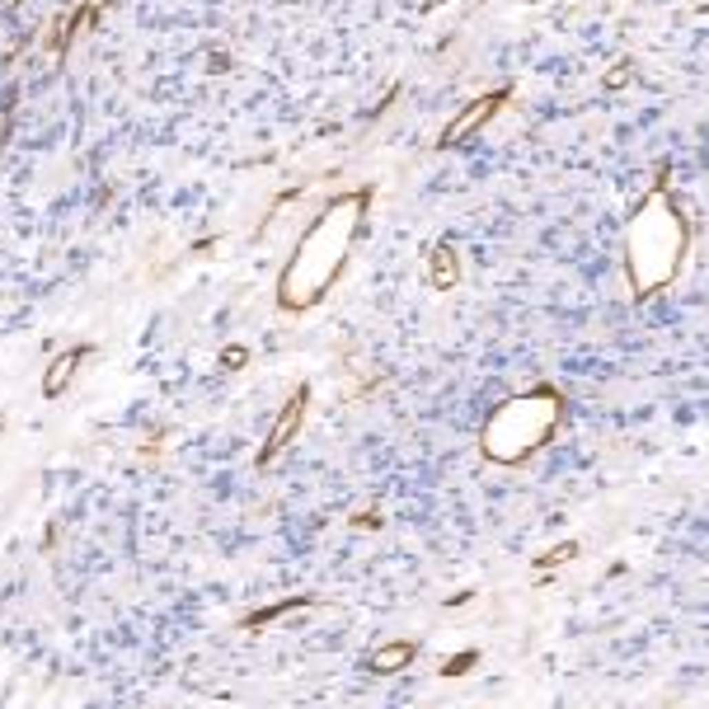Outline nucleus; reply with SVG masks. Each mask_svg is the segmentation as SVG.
<instances>
[{"instance_id":"1","label":"nucleus","mask_w":709,"mask_h":709,"mask_svg":"<svg viewBox=\"0 0 709 709\" xmlns=\"http://www.w3.org/2000/svg\"><path fill=\"white\" fill-rule=\"evenodd\" d=\"M484 113H489V104H474L470 113H465V118H461V123H456V127L447 131V141H461V136H465V131H470L474 123H479V118H484Z\"/></svg>"},{"instance_id":"2","label":"nucleus","mask_w":709,"mask_h":709,"mask_svg":"<svg viewBox=\"0 0 709 709\" xmlns=\"http://www.w3.org/2000/svg\"><path fill=\"white\" fill-rule=\"evenodd\" d=\"M296 414H301V399H291V404H287V419L273 427V447H277V442H287V432H291V423H296Z\"/></svg>"},{"instance_id":"3","label":"nucleus","mask_w":709,"mask_h":709,"mask_svg":"<svg viewBox=\"0 0 709 709\" xmlns=\"http://www.w3.org/2000/svg\"><path fill=\"white\" fill-rule=\"evenodd\" d=\"M404 657H409V648H385V653L376 657V667H399Z\"/></svg>"}]
</instances>
